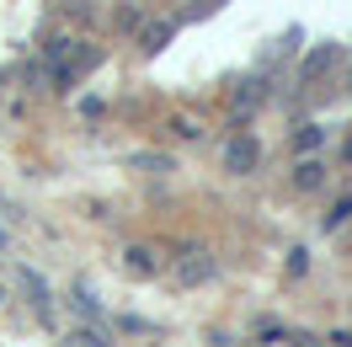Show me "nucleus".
I'll return each mask as SVG.
<instances>
[{"label":"nucleus","instance_id":"1","mask_svg":"<svg viewBox=\"0 0 352 347\" xmlns=\"http://www.w3.org/2000/svg\"><path fill=\"white\" fill-rule=\"evenodd\" d=\"M224 160H230V171H251V166L262 160V145L245 134V139H235V145H230V155H224Z\"/></svg>","mask_w":352,"mask_h":347},{"label":"nucleus","instance_id":"2","mask_svg":"<svg viewBox=\"0 0 352 347\" xmlns=\"http://www.w3.org/2000/svg\"><path fill=\"white\" fill-rule=\"evenodd\" d=\"M65 347H107V331H102L96 321H91V326H69Z\"/></svg>","mask_w":352,"mask_h":347},{"label":"nucleus","instance_id":"3","mask_svg":"<svg viewBox=\"0 0 352 347\" xmlns=\"http://www.w3.org/2000/svg\"><path fill=\"white\" fill-rule=\"evenodd\" d=\"M22 288L32 294V310H38V315H48V310H54V304H48V283L38 278V273H27V267H22Z\"/></svg>","mask_w":352,"mask_h":347},{"label":"nucleus","instance_id":"4","mask_svg":"<svg viewBox=\"0 0 352 347\" xmlns=\"http://www.w3.org/2000/svg\"><path fill=\"white\" fill-rule=\"evenodd\" d=\"M176 27H182V22H150L144 32H139V43L150 48V54H160V48H166V38H171Z\"/></svg>","mask_w":352,"mask_h":347},{"label":"nucleus","instance_id":"5","mask_svg":"<svg viewBox=\"0 0 352 347\" xmlns=\"http://www.w3.org/2000/svg\"><path fill=\"white\" fill-rule=\"evenodd\" d=\"M331 59H336V48H315V54H309V59H305V81H315V75H320V70H326L331 65Z\"/></svg>","mask_w":352,"mask_h":347},{"label":"nucleus","instance_id":"6","mask_svg":"<svg viewBox=\"0 0 352 347\" xmlns=\"http://www.w3.org/2000/svg\"><path fill=\"white\" fill-rule=\"evenodd\" d=\"M208 273H214V262H208V257H198V262H182V278H187V283L208 278Z\"/></svg>","mask_w":352,"mask_h":347},{"label":"nucleus","instance_id":"7","mask_svg":"<svg viewBox=\"0 0 352 347\" xmlns=\"http://www.w3.org/2000/svg\"><path fill=\"white\" fill-rule=\"evenodd\" d=\"M129 273H139V278H144V273H155L150 251H129Z\"/></svg>","mask_w":352,"mask_h":347},{"label":"nucleus","instance_id":"8","mask_svg":"<svg viewBox=\"0 0 352 347\" xmlns=\"http://www.w3.org/2000/svg\"><path fill=\"white\" fill-rule=\"evenodd\" d=\"M299 187H320V166H315V160L299 166Z\"/></svg>","mask_w":352,"mask_h":347},{"label":"nucleus","instance_id":"9","mask_svg":"<svg viewBox=\"0 0 352 347\" xmlns=\"http://www.w3.org/2000/svg\"><path fill=\"white\" fill-rule=\"evenodd\" d=\"M347 160H352V139H347Z\"/></svg>","mask_w":352,"mask_h":347}]
</instances>
